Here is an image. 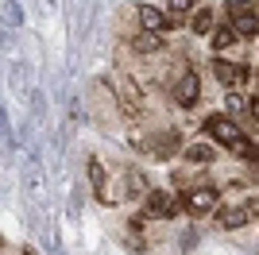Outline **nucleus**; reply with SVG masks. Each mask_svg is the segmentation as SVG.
Returning <instances> with one entry per match:
<instances>
[{
	"label": "nucleus",
	"mask_w": 259,
	"mask_h": 255,
	"mask_svg": "<svg viewBox=\"0 0 259 255\" xmlns=\"http://www.w3.org/2000/svg\"><path fill=\"white\" fill-rule=\"evenodd\" d=\"M89 182H93V190H97V201L108 205V178H105V166H101V159H89Z\"/></svg>",
	"instance_id": "12"
},
{
	"label": "nucleus",
	"mask_w": 259,
	"mask_h": 255,
	"mask_svg": "<svg viewBox=\"0 0 259 255\" xmlns=\"http://www.w3.org/2000/svg\"><path fill=\"white\" fill-rule=\"evenodd\" d=\"M228 16H240V12H251V0H225Z\"/></svg>",
	"instance_id": "18"
},
{
	"label": "nucleus",
	"mask_w": 259,
	"mask_h": 255,
	"mask_svg": "<svg viewBox=\"0 0 259 255\" xmlns=\"http://www.w3.org/2000/svg\"><path fill=\"white\" fill-rule=\"evenodd\" d=\"M232 39H240V35L232 31V23H221V27H213V51H225V47H232Z\"/></svg>",
	"instance_id": "14"
},
{
	"label": "nucleus",
	"mask_w": 259,
	"mask_h": 255,
	"mask_svg": "<svg viewBox=\"0 0 259 255\" xmlns=\"http://www.w3.org/2000/svg\"><path fill=\"white\" fill-rule=\"evenodd\" d=\"M217 221H221V228H244V224L251 221V212H248V205H236V209H221L217 212Z\"/></svg>",
	"instance_id": "10"
},
{
	"label": "nucleus",
	"mask_w": 259,
	"mask_h": 255,
	"mask_svg": "<svg viewBox=\"0 0 259 255\" xmlns=\"http://www.w3.org/2000/svg\"><path fill=\"white\" fill-rule=\"evenodd\" d=\"M228 23H232V31H236L240 39H251V35H259V16H255V12H240V16H228Z\"/></svg>",
	"instance_id": "9"
},
{
	"label": "nucleus",
	"mask_w": 259,
	"mask_h": 255,
	"mask_svg": "<svg viewBox=\"0 0 259 255\" xmlns=\"http://www.w3.org/2000/svg\"><path fill=\"white\" fill-rule=\"evenodd\" d=\"M217 197H221L217 186H190V190L182 193V209L190 212V217H201V212L217 209Z\"/></svg>",
	"instance_id": "4"
},
{
	"label": "nucleus",
	"mask_w": 259,
	"mask_h": 255,
	"mask_svg": "<svg viewBox=\"0 0 259 255\" xmlns=\"http://www.w3.org/2000/svg\"><path fill=\"white\" fill-rule=\"evenodd\" d=\"M178 209H182V201H178L174 193H166V190H151V197H147V212H151V217H162V221H170V217H178Z\"/></svg>",
	"instance_id": "6"
},
{
	"label": "nucleus",
	"mask_w": 259,
	"mask_h": 255,
	"mask_svg": "<svg viewBox=\"0 0 259 255\" xmlns=\"http://www.w3.org/2000/svg\"><path fill=\"white\" fill-rule=\"evenodd\" d=\"M132 47L140 54H155V51H162V35H155V31H140L136 39H132Z\"/></svg>",
	"instance_id": "13"
},
{
	"label": "nucleus",
	"mask_w": 259,
	"mask_h": 255,
	"mask_svg": "<svg viewBox=\"0 0 259 255\" xmlns=\"http://www.w3.org/2000/svg\"><path fill=\"white\" fill-rule=\"evenodd\" d=\"M132 143L140 151H147L151 159H170L174 151L182 147V136H178V128H162V132H151V136H143V139L136 136Z\"/></svg>",
	"instance_id": "2"
},
{
	"label": "nucleus",
	"mask_w": 259,
	"mask_h": 255,
	"mask_svg": "<svg viewBox=\"0 0 259 255\" xmlns=\"http://www.w3.org/2000/svg\"><path fill=\"white\" fill-rule=\"evenodd\" d=\"M225 108H228V116H240V112H248V101L236 93V89H228V97H225Z\"/></svg>",
	"instance_id": "16"
},
{
	"label": "nucleus",
	"mask_w": 259,
	"mask_h": 255,
	"mask_svg": "<svg viewBox=\"0 0 259 255\" xmlns=\"http://www.w3.org/2000/svg\"><path fill=\"white\" fill-rule=\"evenodd\" d=\"M205 132L217 139V143H225V147L232 151L236 159H244V162H259V147L251 143L248 136H244V132H240V124L228 116V112H209V116H205Z\"/></svg>",
	"instance_id": "1"
},
{
	"label": "nucleus",
	"mask_w": 259,
	"mask_h": 255,
	"mask_svg": "<svg viewBox=\"0 0 259 255\" xmlns=\"http://www.w3.org/2000/svg\"><path fill=\"white\" fill-rule=\"evenodd\" d=\"M190 27H194V35H213V12H209V8L194 12V20H190Z\"/></svg>",
	"instance_id": "15"
},
{
	"label": "nucleus",
	"mask_w": 259,
	"mask_h": 255,
	"mask_svg": "<svg viewBox=\"0 0 259 255\" xmlns=\"http://www.w3.org/2000/svg\"><path fill=\"white\" fill-rule=\"evenodd\" d=\"M170 97H174V101H178L182 108H194V105H197V97H201V77H197L194 66H182V70L174 74V81H170Z\"/></svg>",
	"instance_id": "3"
},
{
	"label": "nucleus",
	"mask_w": 259,
	"mask_h": 255,
	"mask_svg": "<svg viewBox=\"0 0 259 255\" xmlns=\"http://www.w3.org/2000/svg\"><path fill=\"white\" fill-rule=\"evenodd\" d=\"M213 77L221 85H225V89H236L240 81H244V62H225V58H213Z\"/></svg>",
	"instance_id": "7"
},
{
	"label": "nucleus",
	"mask_w": 259,
	"mask_h": 255,
	"mask_svg": "<svg viewBox=\"0 0 259 255\" xmlns=\"http://www.w3.org/2000/svg\"><path fill=\"white\" fill-rule=\"evenodd\" d=\"M140 23H143V31H155V35H162L166 27H170V16H162L159 8H151V4H140Z\"/></svg>",
	"instance_id": "8"
},
{
	"label": "nucleus",
	"mask_w": 259,
	"mask_h": 255,
	"mask_svg": "<svg viewBox=\"0 0 259 255\" xmlns=\"http://www.w3.org/2000/svg\"><path fill=\"white\" fill-rule=\"evenodd\" d=\"M213 159H217L213 143H190V147H186V162H194V166H209Z\"/></svg>",
	"instance_id": "11"
},
{
	"label": "nucleus",
	"mask_w": 259,
	"mask_h": 255,
	"mask_svg": "<svg viewBox=\"0 0 259 255\" xmlns=\"http://www.w3.org/2000/svg\"><path fill=\"white\" fill-rule=\"evenodd\" d=\"M23 255H31V251H23Z\"/></svg>",
	"instance_id": "21"
},
{
	"label": "nucleus",
	"mask_w": 259,
	"mask_h": 255,
	"mask_svg": "<svg viewBox=\"0 0 259 255\" xmlns=\"http://www.w3.org/2000/svg\"><path fill=\"white\" fill-rule=\"evenodd\" d=\"M120 112L128 120H140V112H143V93H140V85L132 81V77L120 81Z\"/></svg>",
	"instance_id": "5"
},
{
	"label": "nucleus",
	"mask_w": 259,
	"mask_h": 255,
	"mask_svg": "<svg viewBox=\"0 0 259 255\" xmlns=\"http://www.w3.org/2000/svg\"><path fill=\"white\" fill-rule=\"evenodd\" d=\"M244 205H248V212H251V221H259V201H255V197H251V201H244Z\"/></svg>",
	"instance_id": "19"
},
{
	"label": "nucleus",
	"mask_w": 259,
	"mask_h": 255,
	"mask_svg": "<svg viewBox=\"0 0 259 255\" xmlns=\"http://www.w3.org/2000/svg\"><path fill=\"white\" fill-rule=\"evenodd\" d=\"M248 112H251V116L259 120V97H251V101H248Z\"/></svg>",
	"instance_id": "20"
},
{
	"label": "nucleus",
	"mask_w": 259,
	"mask_h": 255,
	"mask_svg": "<svg viewBox=\"0 0 259 255\" xmlns=\"http://www.w3.org/2000/svg\"><path fill=\"white\" fill-rule=\"evenodd\" d=\"M166 4H170V20H182L194 12V0H166Z\"/></svg>",
	"instance_id": "17"
}]
</instances>
